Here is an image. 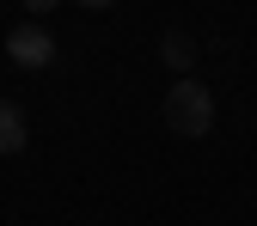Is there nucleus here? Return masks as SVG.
<instances>
[{"mask_svg":"<svg viewBox=\"0 0 257 226\" xmlns=\"http://www.w3.org/2000/svg\"><path fill=\"white\" fill-rule=\"evenodd\" d=\"M7 55L19 61V68H49V61H55V37H49L43 25H13Z\"/></svg>","mask_w":257,"mask_h":226,"instance_id":"nucleus-2","label":"nucleus"},{"mask_svg":"<svg viewBox=\"0 0 257 226\" xmlns=\"http://www.w3.org/2000/svg\"><path fill=\"white\" fill-rule=\"evenodd\" d=\"M166 128L184 135V141L214 135V92L202 80H172V92H166Z\"/></svg>","mask_w":257,"mask_h":226,"instance_id":"nucleus-1","label":"nucleus"},{"mask_svg":"<svg viewBox=\"0 0 257 226\" xmlns=\"http://www.w3.org/2000/svg\"><path fill=\"white\" fill-rule=\"evenodd\" d=\"M31 147V122H25V110L13 104V98H0V153H25Z\"/></svg>","mask_w":257,"mask_h":226,"instance_id":"nucleus-3","label":"nucleus"},{"mask_svg":"<svg viewBox=\"0 0 257 226\" xmlns=\"http://www.w3.org/2000/svg\"><path fill=\"white\" fill-rule=\"evenodd\" d=\"M159 61H166V68H172L178 80H190V61H196V43H190L184 31H166V37H159Z\"/></svg>","mask_w":257,"mask_h":226,"instance_id":"nucleus-4","label":"nucleus"}]
</instances>
